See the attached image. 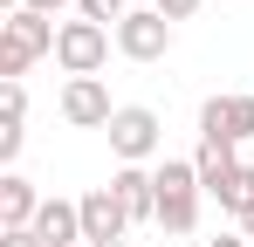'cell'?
<instances>
[{
	"label": "cell",
	"instance_id": "obj_1",
	"mask_svg": "<svg viewBox=\"0 0 254 247\" xmlns=\"http://www.w3.org/2000/svg\"><path fill=\"white\" fill-rule=\"evenodd\" d=\"M151 179H158V227L186 241V234L199 227V199H206L192 158H158V165H151Z\"/></svg>",
	"mask_w": 254,
	"mask_h": 247
},
{
	"label": "cell",
	"instance_id": "obj_2",
	"mask_svg": "<svg viewBox=\"0 0 254 247\" xmlns=\"http://www.w3.org/2000/svg\"><path fill=\"white\" fill-rule=\"evenodd\" d=\"M110 151L117 165H151L165 151V124L151 103H117V117H110Z\"/></svg>",
	"mask_w": 254,
	"mask_h": 247
},
{
	"label": "cell",
	"instance_id": "obj_3",
	"mask_svg": "<svg viewBox=\"0 0 254 247\" xmlns=\"http://www.w3.org/2000/svg\"><path fill=\"white\" fill-rule=\"evenodd\" d=\"M110 28H96V21H62V41H55V62H62V76H96L103 62H110Z\"/></svg>",
	"mask_w": 254,
	"mask_h": 247
},
{
	"label": "cell",
	"instance_id": "obj_4",
	"mask_svg": "<svg viewBox=\"0 0 254 247\" xmlns=\"http://www.w3.org/2000/svg\"><path fill=\"white\" fill-rule=\"evenodd\" d=\"M117 55L124 62H165L172 55V21L158 7H130L124 21H117Z\"/></svg>",
	"mask_w": 254,
	"mask_h": 247
},
{
	"label": "cell",
	"instance_id": "obj_5",
	"mask_svg": "<svg viewBox=\"0 0 254 247\" xmlns=\"http://www.w3.org/2000/svg\"><path fill=\"white\" fill-rule=\"evenodd\" d=\"M110 117H117V103H110L103 76H69L62 82V124H76V130H110Z\"/></svg>",
	"mask_w": 254,
	"mask_h": 247
},
{
	"label": "cell",
	"instance_id": "obj_6",
	"mask_svg": "<svg viewBox=\"0 0 254 247\" xmlns=\"http://www.w3.org/2000/svg\"><path fill=\"white\" fill-rule=\"evenodd\" d=\"M199 137L248 144L254 137V96H206V103H199Z\"/></svg>",
	"mask_w": 254,
	"mask_h": 247
},
{
	"label": "cell",
	"instance_id": "obj_7",
	"mask_svg": "<svg viewBox=\"0 0 254 247\" xmlns=\"http://www.w3.org/2000/svg\"><path fill=\"white\" fill-rule=\"evenodd\" d=\"M110 192L130 213V227H158V179H151V165H117Z\"/></svg>",
	"mask_w": 254,
	"mask_h": 247
},
{
	"label": "cell",
	"instance_id": "obj_8",
	"mask_svg": "<svg viewBox=\"0 0 254 247\" xmlns=\"http://www.w3.org/2000/svg\"><path fill=\"white\" fill-rule=\"evenodd\" d=\"M0 41H7V48H21L28 62H42V55H55V41H62V28H55L48 14H28V7H14V14L0 21Z\"/></svg>",
	"mask_w": 254,
	"mask_h": 247
},
{
	"label": "cell",
	"instance_id": "obj_9",
	"mask_svg": "<svg viewBox=\"0 0 254 247\" xmlns=\"http://www.w3.org/2000/svg\"><path fill=\"white\" fill-rule=\"evenodd\" d=\"M83 247H96V241H124L130 234V213L117 206V192L110 185H96V192H83Z\"/></svg>",
	"mask_w": 254,
	"mask_h": 247
},
{
	"label": "cell",
	"instance_id": "obj_10",
	"mask_svg": "<svg viewBox=\"0 0 254 247\" xmlns=\"http://www.w3.org/2000/svg\"><path fill=\"white\" fill-rule=\"evenodd\" d=\"M35 241H42V247H76V241H83V206H76V199H42Z\"/></svg>",
	"mask_w": 254,
	"mask_h": 247
},
{
	"label": "cell",
	"instance_id": "obj_11",
	"mask_svg": "<svg viewBox=\"0 0 254 247\" xmlns=\"http://www.w3.org/2000/svg\"><path fill=\"white\" fill-rule=\"evenodd\" d=\"M192 172H199V185H206V199L241 172V144H227V137H199V151H192Z\"/></svg>",
	"mask_w": 254,
	"mask_h": 247
},
{
	"label": "cell",
	"instance_id": "obj_12",
	"mask_svg": "<svg viewBox=\"0 0 254 247\" xmlns=\"http://www.w3.org/2000/svg\"><path fill=\"white\" fill-rule=\"evenodd\" d=\"M35 213H42V192H35L21 172H7V179H0V234H14V227H35Z\"/></svg>",
	"mask_w": 254,
	"mask_h": 247
},
{
	"label": "cell",
	"instance_id": "obj_13",
	"mask_svg": "<svg viewBox=\"0 0 254 247\" xmlns=\"http://www.w3.org/2000/svg\"><path fill=\"white\" fill-rule=\"evenodd\" d=\"M213 199H220V213H234V220L248 227V220H254V165H241V172H234Z\"/></svg>",
	"mask_w": 254,
	"mask_h": 247
},
{
	"label": "cell",
	"instance_id": "obj_14",
	"mask_svg": "<svg viewBox=\"0 0 254 247\" xmlns=\"http://www.w3.org/2000/svg\"><path fill=\"white\" fill-rule=\"evenodd\" d=\"M130 7H137V0H76V14L96 21V28H110V35H117V21H124Z\"/></svg>",
	"mask_w": 254,
	"mask_h": 247
},
{
	"label": "cell",
	"instance_id": "obj_15",
	"mask_svg": "<svg viewBox=\"0 0 254 247\" xmlns=\"http://www.w3.org/2000/svg\"><path fill=\"white\" fill-rule=\"evenodd\" d=\"M21 144H28V124H0V165H7V172L21 158Z\"/></svg>",
	"mask_w": 254,
	"mask_h": 247
},
{
	"label": "cell",
	"instance_id": "obj_16",
	"mask_svg": "<svg viewBox=\"0 0 254 247\" xmlns=\"http://www.w3.org/2000/svg\"><path fill=\"white\" fill-rule=\"evenodd\" d=\"M0 110H7V124H28V89L21 82H0Z\"/></svg>",
	"mask_w": 254,
	"mask_h": 247
},
{
	"label": "cell",
	"instance_id": "obj_17",
	"mask_svg": "<svg viewBox=\"0 0 254 247\" xmlns=\"http://www.w3.org/2000/svg\"><path fill=\"white\" fill-rule=\"evenodd\" d=\"M158 14H165V21H192V14H199V0H158Z\"/></svg>",
	"mask_w": 254,
	"mask_h": 247
},
{
	"label": "cell",
	"instance_id": "obj_18",
	"mask_svg": "<svg viewBox=\"0 0 254 247\" xmlns=\"http://www.w3.org/2000/svg\"><path fill=\"white\" fill-rule=\"evenodd\" d=\"M14 7H28V14H48V21H55V14H62V7H76V0H14Z\"/></svg>",
	"mask_w": 254,
	"mask_h": 247
},
{
	"label": "cell",
	"instance_id": "obj_19",
	"mask_svg": "<svg viewBox=\"0 0 254 247\" xmlns=\"http://www.w3.org/2000/svg\"><path fill=\"white\" fill-rule=\"evenodd\" d=\"M0 247H42V241H35V227H14V234H0Z\"/></svg>",
	"mask_w": 254,
	"mask_h": 247
},
{
	"label": "cell",
	"instance_id": "obj_20",
	"mask_svg": "<svg viewBox=\"0 0 254 247\" xmlns=\"http://www.w3.org/2000/svg\"><path fill=\"white\" fill-rule=\"evenodd\" d=\"M199 247H254L248 234H220V241H199Z\"/></svg>",
	"mask_w": 254,
	"mask_h": 247
},
{
	"label": "cell",
	"instance_id": "obj_21",
	"mask_svg": "<svg viewBox=\"0 0 254 247\" xmlns=\"http://www.w3.org/2000/svg\"><path fill=\"white\" fill-rule=\"evenodd\" d=\"M96 247H130V241H96Z\"/></svg>",
	"mask_w": 254,
	"mask_h": 247
},
{
	"label": "cell",
	"instance_id": "obj_22",
	"mask_svg": "<svg viewBox=\"0 0 254 247\" xmlns=\"http://www.w3.org/2000/svg\"><path fill=\"white\" fill-rule=\"evenodd\" d=\"M241 234H248V241H254V220H248V227H241Z\"/></svg>",
	"mask_w": 254,
	"mask_h": 247
},
{
	"label": "cell",
	"instance_id": "obj_23",
	"mask_svg": "<svg viewBox=\"0 0 254 247\" xmlns=\"http://www.w3.org/2000/svg\"><path fill=\"white\" fill-rule=\"evenodd\" d=\"M137 7H158V0H137Z\"/></svg>",
	"mask_w": 254,
	"mask_h": 247
}]
</instances>
